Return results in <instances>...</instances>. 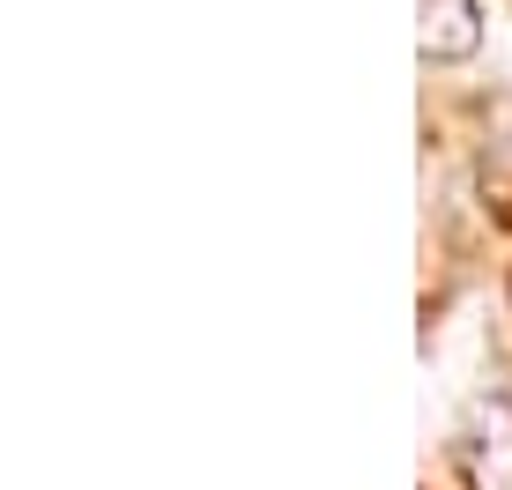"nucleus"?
<instances>
[{
  "mask_svg": "<svg viewBox=\"0 0 512 490\" xmlns=\"http://www.w3.org/2000/svg\"><path fill=\"white\" fill-rule=\"evenodd\" d=\"M461 468H468V490H512V394H490L468 416Z\"/></svg>",
  "mask_w": 512,
  "mask_h": 490,
  "instance_id": "1",
  "label": "nucleus"
},
{
  "mask_svg": "<svg viewBox=\"0 0 512 490\" xmlns=\"http://www.w3.org/2000/svg\"><path fill=\"white\" fill-rule=\"evenodd\" d=\"M483 38L475 0H423V60H468Z\"/></svg>",
  "mask_w": 512,
  "mask_h": 490,
  "instance_id": "2",
  "label": "nucleus"
}]
</instances>
